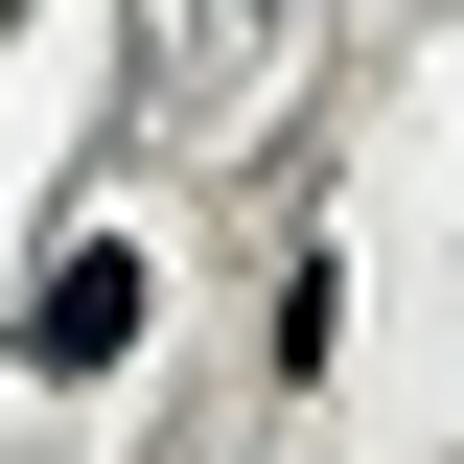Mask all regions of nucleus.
Listing matches in <instances>:
<instances>
[{
  "label": "nucleus",
  "mask_w": 464,
  "mask_h": 464,
  "mask_svg": "<svg viewBox=\"0 0 464 464\" xmlns=\"http://www.w3.org/2000/svg\"><path fill=\"white\" fill-rule=\"evenodd\" d=\"M24 348H47V372H116V348H140V256L93 232V256H70V279L24 302Z\"/></svg>",
  "instance_id": "nucleus-1"
}]
</instances>
